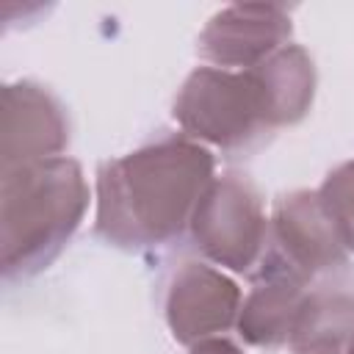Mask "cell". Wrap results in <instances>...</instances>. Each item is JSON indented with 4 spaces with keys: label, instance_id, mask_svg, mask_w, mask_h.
<instances>
[{
    "label": "cell",
    "instance_id": "6da1fadb",
    "mask_svg": "<svg viewBox=\"0 0 354 354\" xmlns=\"http://www.w3.org/2000/svg\"><path fill=\"white\" fill-rule=\"evenodd\" d=\"M213 158L185 138H160L100 171L97 232L119 246H160L191 221Z\"/></svg>",
    "mask_w": 354,
    "mask_h": 354
},
{
    "label": "cell",
    "instance_id": "7a4b0ae2",
    "mask_svg": "<svg viewBox=\"0 0 354 354\" xmlns=\"http://www.w3.org/2000/svg\"><path fill=\"white\" fill-rule=\"evenodd\" d=\"M88 188L69 158H47L3 171V274L47 266L83 218Z\"/></svg>",
    "mask_w": 354,
    "mask_h": 354
},
{
    "label": "cell",
    "instance_id": "3957f363",
    "mask_svg": "<svg viewBox=\"0 0 354 354\" xmlns=\"http://www.w3.org/2000/svg\"><path fill=\"white\" fill-rule=\"evenodd\" d=\"M174 119L185 133L218 147H241L260 130L282 124L271 83L263 66L227 72L196 69L174 100Z\"/></svg>",
    "mask_w": 354,
    "mask_h": 354
},
{
    "label": "cell",
    "instance_id": "277c9868",
    "mask_svg": "<svg viewBox=\"0 0 354 354\" xmlns=\"http://www.w3.org/2000/svg\"><path fill=\"white\" fill-rule=\"evenodd\" d=\"M196 246L232 271H249L268 232L254 188L238 174L213 177L191 216Z\"/></svg>",
    "mask_w": 354,
    "mask_h": 354
},
{
    "label": "cell",
    "instance_id": "5b68a950",
    "mask_svg": "<svg viewBox=\"0 0 354 354\" xmlns=\"http://www.w3.org/2000/svg\"><path fill=\"white\" fill-rule=\"evenodd\" d=\"M277 246L268 254V263L290 271L299 279L340 266L351 252L346 249L321 194L299 191L279 202L274 216Z\"/></svg>",
    "mask_w": 354,
    "mask_h": 354
},
{
    "label": "cell",
    "instance_id": "8992f818",
    "mask_svg": "<svg viewBox=\"0 0 354 354\" xmlns=\"http://www.w3.org/2000/svg\"><path fill=\"white\" fill-rule=\"evenodd\" d=\"M290 17L282 6H230L218 11L199 36V53L218 66H257L282 50Z\"/></svg>",
    "mask_w": 354,
    "mask_h": 354
},
{
    "label": "cell",
    "instance_id": "52a82bcc",
    "mask_svg": "<svg viewBox=\"0 0 354 354\" xmlns=\"http://www.w3.org/2000/svg\"><path fill=\"white\" fill-rule=\"evenodd\" d=\"M66 144L61 105L33 83L3 88V171L55 158Z\"/></svg>",
    "mask_w": 354,
    "mask_h": 354
},
{
    "label": "cell",
    "instance_id": "ba28073f",
    "mask_svg": "<svg viewBox=\"0 0 354 354\" xmlns=\"http://www.w3.org/2000/svg\"><path fill=\"white\" fill-rule=\"evenodd\" d=\"M238 301L241 293L224 274L202 263H183L169 282L166 321L177 340L196 343L227 329L235 321Z\"/></svg>",
    "mask_w": 354,
    "mask_h": 354
},
{
    "label": "cell",
    "instance_id": "9c48e42d",
    "mask_svg": "<svg viewBox=\"0 0 354 354\" xmlns=\"http://www.w3.org/2000/svg\"><path fill=\"white\" fill-rule=\"evenodd\" d=\"M304 299V279L274 263L263 266V279L249 293L238 318L241 335L257 346H277L288 340Z\"/></svg>",
    "mask_w": 354,
    "mask_h": 354
},
{
    "label": "cell",
    "instance_id": "30bf717a",
    "mask_svg": "<svg viewBox=\"0 0 354 354\" xmlns=\"http://www.w3.org/2000/svg\"><path fill=\"white\" fill-rule=\"evenodd\" d=\"M354 343V296L310 293L290 329L296 354H348Z\"/></svg>",
    "mask_w": 354,
    "mask_h": 354
},
{
    "label": "cell",
    "instance_id": "8fae6325",
    "mask_svg": "<svg viewBox=\"0 0 354 354\" xmlns=\"http://www.w3.org/2000/svg\"><path fill=\"white\" fill-rule=\"evenodd\" d=\"M318 194H321L346 249L354 252V163H343L340 169H335Z\"/></svg>",
    "mask_w": 354,
    "mask_h": 354
},
{
    "label": "cell",
    "instance_id": "7c38bea8",
    "mask_svg": "<svg viewBox=\"0 0 354 354\" xmlns=\"http://www.w3.org/2000/svg\"><path fill=\"white\" fill-rule=\"evenodd\" d=\"M191 354H241V351L227 340H202L194 346Z\"/></svg>",
    "mask_w": 354,
    "mask_h": 354
},
{
    "label": "cell",
    "instance_id": "4fadbf2b",
    "mask_svg": "<svg viewBox=\"0 0 354 354\" xmlns=\"http://www.w3.org/2000/svg\"><path fill=\"white\" fill-rule=\"evenodd\" d=\"M348 354H354V343H351V346H348Z\"/></svg>",
    "mask_w": 354,
    "mask_h": 354
}]
</instances>
